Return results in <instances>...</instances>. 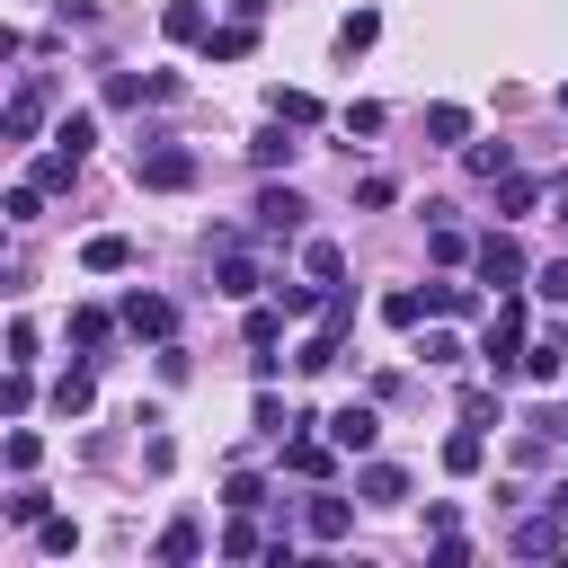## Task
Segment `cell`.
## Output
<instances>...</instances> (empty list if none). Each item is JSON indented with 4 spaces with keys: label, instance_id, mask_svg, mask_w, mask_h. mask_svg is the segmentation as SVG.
<instances>
[{
    "label": "cell",
    "instance_id": "6da1fadb",
    "mask_svg": "<svg viewBox=\"0 0 568 568\" xmlns=\"http://www.w3.org/2000/svg\"><path fill=\"white\" fill-rule=\"evenodd\" d=\"M524 328H532V311H524V293L506 284V293H497V311H488V337H479V364H488L497 382H515V373H524Z\"/></svg>",
    "mask_w": 568,
    "mask_h": 568
},
{
    "label": "cell",
    "instance_id": "7a4b0ae2",
    "mask_svg": "<svg viewBox=\"0 0 568 568\" xmlns=\"http://www.w3.org/2000/svg\"><path fill=\"white\" fill-rule=\"evenodd\" d=\"M133 186L186 195V186H195V151H186V142H133Z\"/></svg>",
    "mask_w": 568,
    "mask_h": 568
},
{
    "label": "cell",
    "instance_id": "3957f363",
    "mask_svg": "<svg viewBox=\"0 0 568 568\" xmlns=\"http://www.w3.org/2000/svg\"><path fill=\"white\" fill-rule=\"evenodd\" d=\"M44 115H53V80H44V71H27V80H18V98L0 106V142H36V133H44Z\"/></svg>",
    "mask_w": 568,
    "mask_h": 568
},
{
    "label": "cell",
    "instance_id": "277c9868",
    "mask_svg": "<svg viewBox=\"0 0 568 568\" xmlns=\"http://www.w3.org/2000/svg\"><path fill=\"white\" fill-rule=\"evenodd\" d=\"M470 266H479V284H497V293L532 275V257H524V240H515V231H488V240L470 248Z\"/></svg>",
    "mask_w": 568,
    "mask_h": 568
},
{
    "label": "cell",
    "instance_id": "5b68a950",
    "mask_svg": "<svg viewBox=\"0 0 568 568\" xmlns=\"http://www.w3.org/2000/svg\"><path fill=\"white\" fill-rule=\"evenodd\" d=\"M302 213H311V204H302L293 186H275V178H266V186H257V204H248V231H266V240H293V231H302Z\"/></svg>",
    "mask_w": 568,
    "mask_h": 568
},
{
    "label": "cell",
    "instance_id": "8992f818",
    "mask_svg": "<svg viewBox=\"0 0 568 568\" xmlns=\"http://www.w3.org/2000/svg\"><path fill=\"white\" fill-rule=\"evenodd\" d=\"M257 284H266V275H257L248 240H222V248H213V293H222V302H257Z\"/></svg>",
    "mask_w": 568,
    "mask_h": 568
},
{
    "label": "cell",
    "instance_id": "52a82bcc",
    "mask_svg": "<svg viewBox=\"0 0 568 568\" xmlns=\"http://www.w3.org/2000/svg\"><path fill=\"white\" fill-rule=\"evenodd\" d=\"M115 320H124L133 337H151V346H160V337H178V302H169V293H124V311H115Z\"/></svg>",
    "mask_w": 568,
    "mask_h": 568
},
{
    "label": "cell",
    "instance_id": "ba28073f",
    "mask_svg": "<svg viewBox=\"0 0 568 568\" xmlns=\"http://www.w3.org/2000/svg\"><path fill=\"white\" fill-rule=\"evenodd\" d=\"M320 426H328V444H337V453H355V462L382 444V417H373L364 399H346V408H337V417H320Z\"/></svg>",
    "mask_w": 568,
    "mask_h": 568
},
{
    "label": "cell",
    "instance_id": "9c48e42d",
    "mask_svg": "<svg viewBox=\"0 0 568 568\" xmlns=\"http://www.w3.org/2000/svg\"><path fill=\"white\" fill-rule=\"evenodd\" d=\"M355 506H408V470L364 453V470H355Z\"/></svg>",
    "mask_w": 568,
    "mask_h": 568
},
{
    "label": "cell",
    "instance_id": "30bf717a",
    "mask_svg": "<svg viewBox=\"0 0 568 568\" xmlns=\"http://www.w3.org/2000/svg\"><path fill=\"white\" fill-rule=\"evenodd\" d=\"M559 373H568V328L524 337V382H559Z\"/></svg>",
    "mask_w": 568,
    "mask_h": 568
},
{
    "label": "cell",
    "instance_id": "8fae6325",
    "mask_svg": "<svg viewBox=\"0 0 568 568\" xmlns=\"http://www.w3.org/2000/svg\"><path fill=\"white\" fill-rule=\"evenodd\" d=\"M559 550H568V524L559 515H524L515 524V559H559Z\"/></svg>",
    "mask_w": 568,
    "mask_h": 568
},
{
    "label": "cell",
    "instance_id": "7c38bea8",
    "mask_svg": "<svg viewBox=\"0 0 568 568\" xmlns=\"http://www.w3.org/2000/svg\"><path fill=\"white\" fill-rule=\"evenodd\" d=\"M44 399H53V408H62V417H89V399H98V364H89V355H80V364H71V373H62V382H53V390H44Z\"/></svg>",
    "mask_w": 568,
    "mask_h": 568
},
{
    "label": "cell",
    "instance_id": "4fadbf2b",
    "mask_svg": "<svg viewBox=\"0 0 568 568\" xmlns=\"http://www.w3.org/2000/svg\"><path fill=\"white\" fill-rule=\"evenodd\" d=\"M302 532H311V541H346V532H355V506H346V497H311V506H302Z\"/></svg>",
    "mask_w": 568,
    "mask_h": 568
},
{
    "label": "cell",
    "instance_id": "5bb4252c",
    "mask_svg": "<svg viewBox=\"0 0 568 568\" xmlns=\"http://www.w3.org/2000/svg\"><path fill=\"white\" fill-rule=\"evenodd\" d=\"M284 470H302V479H328V470H337V444H328V435H293V444H284Z\"/></svg>",
    "mask_w": 568,
    "mask_h": 568
},
{
    "label": "cell",
    "instance_id": "9a60e30c",
    "mask_svg": "<svg viewBox=\"0 0 568 568\" xmlns=\"http://www.w3.org/2000/svg\"><path fill=\"white\" fill-rule=\"evenodd\" d=\"M204 27H213L204 0H169V9H160V36H169V44H204Z\"/></svg>",
    "mask_w": 568,
    "mask_h": 568
},
{
    "label": "cell",
    "instance_id": "2e32d148",
    "mask_svg": "<svg viewBox=\"0 0 568 568\" xmlns=\"http://www.w3.org/2000/svg\"><path fill=\"white\" fill-rule=\"evenodd\" d=\"M204 53H213V62H248V53H257V27H248V18H231V27H204Z\"/></svg>",
    "mask_w": 568,
    "mask_h": 568
},
{
    "label": "cell",
    "instance_id": "e0dca14e",
    "mask_svg": "<svg viewBox=\"0 0 568 568\" xmlns=\"http://www.w3.org/2000/svg\"><path fill=\"white\" fill-rule=\"evenodd\" d=\"M293 151H302V142H293V124H284V115H275L266 133H248V160H257V169H293Z\"/></svg>",
    "mask_w": 568,
    "mask_h": 568
},
{
    "label": "cell",
    "instance_id": "ac0fdd59",
    "mask_svg": "<svg viewBox=\"0 0 568 568\" xmlns=\"http://www.w3.org/2000/svg\"><path fill=\"white\" fill-rule=\"evenodd\" d=\"M80 266H89V275H124V266H133V240H124V231H98V240L80 248Z\"/></svg>",
    "mask_w": 568,
    "mask_h": 568
},
{
    "label": "cell",
    "instance_id": "d6986e66",
    "mask_svg": "<svg viewBox=\"0 0 568 568\" xmlns=\"http://www.w3.org/2000/svg\"><path fill=\"white\" fill-rule=\"evenodd\" d=\"M479 462H488V435H479V426H453V435H444V470H453V479H470Z\"/></svg>",
    "mask_w": 568,
    "mask_h": 568
},
{
    "label": "cell",
    "instance_id": "ffe728a7",
    "mask_svg": "<svg viewBox=\"0 0 568 568\" xmlns=\"http://www.w3.org/2000/svg\"><path fill=\"white\" fill-rule=\"evenodd\" d=\"M426 133H435L444 151H462V142H470V106H453V98H435V106H426Z\"/></svg>",
    "mask_w": 568,
    "mask_h": 568
},
{
    "label": "cell",
    "instance_id": "44dd1931",
    "mask_svg": "<svg viewBox=\"0 0 568 568\" xmlns=\"http://www.w3.org/2000/svg\"><path fill=\"white\" fill-rule=\"evenodd\" d=\"M160 559H169V568H186V559H204V524H195V515H178V524L160 532Z\"/></svg>",
    "mask_w": 568,
    "mask_h": 568
},
{
    "label": "cell",
    "instance_id": "7402d4cb",
    "mask_svg": "<svg viewBox=\"0 0 568 568\" xmlns=\"http://www.w3.org/2000/svg\"><path fill=\"white\" fill-rule=\"evenodd\" d=\"M532 204H541V178H515V169H506V178H497V213H506V222H524Z\"/></svg>",
    "mask_w": 568,
    "mask_h": 568
},
{
    "label": "cell",
    "instance_id": "603a6c76",
    "mask_svg": "<svg viewBox=\"0 0 568 568\" xmlns=\"http://www.w3.org/2000/svg\"><path fill=\"white\" fill-rule=\"evenodd\" d=\"M426 311H435V320H470V311H479V293L444 275V284H426Z\"/></svg>",
    "mask_w": 568,
    "mask_h": 568
},
{
    "label": "cell",
    "instance_id": "cb8c5ba5",
    "mask_svg": "<svg viewBox=\"0 0 568 568\" xmlns=\"http://www.w3.org/2000/svg\"><path fill=\"white\" fill-rule=\"evenodd\" d=\"M71 337H80V355H89V364H98V346H106V337H115V320H106V311H98V302H80V311H71Z\"/></svg>",
    "mask_w": 568,
    "mask_h": 568
},
{
    "label": "cell",
    "instance_id": "d4e9b609",
    "mask_svg": "<svg viewBox=\"0 0 568 568\" xmlns=\"http://www.w3.org/2000/svg\"><path fill=\"white\" fill-rule=\"evenodd\" d=\"M373 36H382V9H355V18H337V53H373Z\"/></svg>",
    "mask_w": 568,
    "mask_h": 568
},
{
    "label": "cell",
    "instance_id": "484cf974",
    "mask_svg": "<svg viewBox=\"0 0 568 568\" xmlns=\"http://www.w3.org/2000/svg\"><path fill=\"white\" fill-rule=\"evenodd\" d=\"M462 160H470V178H488V186L515 169V151H506V142H462Z\"/></svg>",
    "mask_w": 568,
    "mask_h": 568
},
{
    "label": "cell",
    "instance_id": "4316f807",
    "mask_svg": "<svg viewBox=\"0 0 568 568\" xmlns=\"http://www.w3.org/2000/svg\"><path fill=\"white\" fill-rule=\"evenodd\" d=\"M71 178H80V160H71V151H62V142H53V151H44V160H36V178H27V186H44V195H62V186H71Z\"/></svg>",
    "mask_w": 568,
    "mask_h": 568
},
{
    "label": "cell",
    "instance_id": "83f0119b",
    "mask_svg": "<svg viewBox=\"0 0 568 568\" xmlns=\"http://www.w3.org/2000/svg\"><path fill=\"white\" fill-rule=\"evenodd\" d=\"M302 275H311V284H337V275H346L337 240H302Z\"/></svg>",
    "mask_w": 568,
    "mask_h": 568
},
{
    "label": "cell",
    "instance_id": "f1b7e54d",
    "mask_svg": "<svg viewBox=\"0 0 568 568\" xmlns=\"http://www.w3.org/2000/svg\"><path fill=\"white\" fill-rule=\"evenodd\" d=\"M320 302H328V284H311V275H302V284H275V311H284V320H311Z\"/></svg>",
    "mask_w": 568,
    "mask_h": 568
},
{
    "label": "cell",
    "instance_id": "f546056e",
    "mask_svg": "<svg viewBox=\"0 0 568 568\" xmlns=\"http://www.w3.org/2000/svg\"><path fill=\"white\" fill-rule=\"evenodd\" d=\"M382 320H390V328H417V320H426V293H417V284L382 293Z\"/></svg>",
    "mask_w": 568,
    "mask_h": 568
},
{
    "label": "cell",
    "instance_id": "4dcf8cb0",
    "mask_svg": "<svg viewBox=\"0 0 568 568\" xmlns=\"http://www.w3.org/2000/svg\"><path fill=\"white\" fill-rule=\"evenodd\" d=\"M462 426H479V435L497 426V382H470V390H462Z\"/></svg>",
    "mask_w": 568,
    "mask_h": 568
},
{
    "label": "cell",
    "instance_id": "1f68e13d",
    "mask_svg": "<svg viewBox=\"0 0 568 568\" xmlns=\"http://www.w3.org/2000/svg\"><path fill=\"white\" fill-rule=\"evenodd\" d=\"M0 462H9V470H36V462H44V435L9 426V435H0Z\"/></svg>",
    "mask_w": 568,
    "mask_h": 568
},
{
    "label": "cell",
    "instance_id": "d6a6232c",
    "mask_svg": "<svg viewBox=\"0 0 568 568\" xmlns=\"http://www.w3.org/2000/svg\"><path fill=\"white\" fill-rule=\"evenodd\" d=\"M222 506H231V515L266 506V479H257V470H231V479H222Z\"/></svg>",
    "mask_w": 568,
    "mask_h": 568
},
{
    "label": "cell",
    "instance_id": "836d02e7",
    "mask_svg": "<svg viewBox=\"0 0 568 568\" xmlns=\"http://www.w3.org/2000/svg\"><path fill=\"white\" fill-rule=\"evenodd\" d=\"M275 115L302 133V124H320V98H311V89H275Z\"/></svg>",
    "mask_w": 568,
    "mask_h": 568
},
{
    "label": "cell",
    "instance_id": "e575fe53",
    "mask_svg": "<svg viewBox=\"0 0 568 568\" xmlns=\"http://www.w3.org/2000/svg\"><path fill=\"white\" fill-rule=\"evenodd\" d=\"M53 142H62L71 160H89V142H98V115H62V124H53Z\"/></svg>",
    "mask_w": 568,
    "mask_h": 568
},
{
    "label": "cell",
    "instance_id": "d590c367",
    "mask_svg": "<svg viewBox=\"0 0 568 568\" xmlns=\"http://www.w3.org/2000/svg\"><path fill=\"white\" fill-rule=\"evenodd\" d=\"M275 337H284V311H275V302H248V355L275 346Z\"/></svg>",
    "mask_w": 568,
    "mask_h": 568
},
{
    "label": "cell",
    "instance_id": "8d00e7d4",
    "mask_svg": "<svg viewBox=\"0 0 568 568\" xmlns=\"http://www.w3.org/2000/svg\"><path fill=\"white\" fill-rule=\"evenodd\" d=\"M337 346H346V337H328V328H311V337H302V355H293V364H302V373H328V364H337Z\"/></svg>",
    "mask_w": 568,
    "mask_h": 568
},
{
    "label": "cell",
    "instance_id": "74e56055",
    "mask_svg": "<svg viewBox=\"0 0 568 568\" xmlns=\"http://www.w3.org/2000/svg\"><path fill=\"white\" fill-rule=\"evenodd\" d=\"M417 355H426V364H435V373H453V364H462V355H470V346H462V337H453V328H426V346H417Z\"/></svg>",
    "mask_w": 568,
    "mask_h": 568
},
{
    "label": "cell",
    "instance_id": "f35d334b",
    "mask_svg": "<svg viewBox=\"0 0 568 568\" xmlns=\"http://www.w3.org/2000/svg\"><path fill=\"white\" fill-rule=\"evenodd\" d=\"M36 550H53V559L80 550V524H71V515H44V524H36Z\"/></svg>",
    "mask_w": 568,
    "mask_h": 568
},
{
    "label": "cell",
    "instance_id": "ab89813d",
    "mask_svg": "<svg viewBox=\"0 0 568 568\" xmlns=\"http://www.w3.org/2000/svg\"><path fill=\"white\" fill-rule=\"evenodd\" d=\"M222 559H266V532H257V524H248V515H240V524H231V532H222Z\"/></svg>",
    "mask_w": 568,
    "mask_h": 568
},
{
    "label": "cell",
    "instance_id": "60d3db41",
    "mask_svg": "<svg viewBox=\"0 0 568 568\" xmlns=\"http://www.w3.org/2000/svg\"><path fill=\"white\" fill-rule=\"evenodd\" d=\"M36 213H44V186H9L0 195V222H36Z\"/></svg>",
    "mask_w": 568,
    "mask_h": 568
},
{
    "label": "cell",
    "instance_id": "b9f144b4",
    "mask_svg": "<svg viewBox=\"0 0 568 568\" xmlns=\"http://www.w3.org/2000/svg\"><path fill=\"white\" fill-rule=\"evenodd\" d=\"M0 515H9V524H44V515H53V497H44V488H18Z\"/></svg>",
    "mask_w": 568,
    "mask_h": 568
},
{
    "label": "cell",
    "instance_id": "7bdbcfd3",
    "mask_svg": "<svg viewBox=\"0 0 568 568\" xmlns=\"http://www.w3.org/2000/svg\"><path fill=\"white\" fill-rule=\"evenodd\" d=\"M27 399H36V382L9 364V373H0V417H27Z\"/></svg>",
    "mask_w": 568,
    "mask_h": 568
},
{
    "label": "cell",
    "instance_id": "ee69618b",
    "mask_svg": "<svg viewBox=\"0 0 568 568\" xmlns=\"http://www.w3.org/2000/svg\"><path fill=\"white\" fill-rule=\"evenodd\" d=\"M524 284H532V293H541V302H568V257H550V266H532V275H524Z\"/></svg>",
    "mask_w": 568,
    "mask_h": 568
},
{
    "label": "cell",
    "instance_id": "f6af8a7d",
    "mask_svg": "<svg viewBox=\"0 0 568 568\" xmlns=\"http://www.w3.org/2000/svg\"><path fill=\"white\" fill-rule=\"evenodd\" d=\"M435 257H444V266H470V240H462L444 213H435Z\"/></svg>",
    "mask_w": 568,
    "mask_h": 568
},
{
    "label": "cell",
    "instance_id": "bcb514c9",
    "mask_svg": "<svg viewBox=\"0 0 568 568\" xmlns=\"http://www.w3.org/2000/svg\"><path fill=\"white\" fill-rule=\"evenodd\" d=\"M257 426H266V435H284V426H293V408H284L266 382H257Z\"/></svg>",
    "mask_w": 568,
    "mask_h": 568
},
{
    "label": "cell",
    "instance_id": "7dc6e473",
    "mask_svg": "<svg viewBox=\"0 0 568 568\" xmlns=\"http://www.w3.org/2000/svg\"><path fill=\"white\" fill-rule=\"evenodd\" d=\"M106 106H142V71H115L106 80Z\"/></svg>",
    "mask_w": 568,
    "mask_h": 568
},
{
    "label": "cell",
    "instance_id": "c3c4849f",
    "mask_svg": "<svg viewBox=\"0 0 568 568\" xmlns=\"http://www.w3.org/2000/svg\"><path fill=\"white\" fill-rule=\"evenodd\" d=\"M382 124H390V115H382L373 98H355V106H346V133H382Z\"/></svg>",
    "mask_w": 568,
    "mask_h": 568
},
{
    "label": "cell",
    "instance_id": "681fc988",
    "mask_svg": "<svg viewBox=\"0 0 568 568\" xmlns=\"http://www.w3.org/2000/svg\"><path fill=\"white\" fill-rule=\"evenodd\" d=\"M355 204H364V213H382V204H399V186H390V178H364V186H355Z\"/></svg>",
    "mask_w": 568,
    "mask_h": 568
},
{
    "label": "cell",
    "instance_id": "f907efd6",
    "mask_svg": "<svg viewBox=\"0 0 568 568\" xmlns=\"http://www.w3.org/2000/svg\"><path fill=\"white\" fill-rule=\"evenodd\" d=\"M435 568H470V541L462 532H435Z\"/></svg>",
    "mask_w": 568,
    "mask_h": 568
},
{
    "label": "cell",
    "instance_id": "816d5d0a",
    "mask_svg": "<svg viewBox=\"0 0 568 568\" xmlns=\"http://www.w3.org/2000/svg\"><path fill=\"white\" fill-rule=\"evenodd\" d=\"M524 426H532L541 444H568V408H541V417H524Z\"/></svg>",
    "mask_w": 568,
    "mask_h": 568
},
{
    "label": "cell",
    "instance_id": "f5cc1de1",
    "mask_svg": "<svg viewBox=\"0 0 568 568\" xmlns=\"http://www.w3.org/2000/svg\"><path fill=\"white\" fill-rule=\"evenodd\" d=\"M222 9H231V18H248V27H257V18H266V9H275V0H222Z\"/></svg>",
    "mask_w": 568,
    "mask_h": 568
},
{
    "label": "cell",
    "instance_id": "db71d44e",
    "mask_svg": "<svg viewBox=\"0 0 568 568\" xmlns=\"http://www.w3.org/2000/svg\"><path fill=\"white\" fill-rule=\"evenodd\" d=\"M541 506H550V515H559V524H568V470H559V488H550V497H541Z\"/></svg>",
    "mask_w": 568,
    "mask_h": 568
},
{
    "label": "cell",
    "instance_id": "11a10c76",
    "mask_svg": "<svg viewBox=\"0 0 568 568\" xmlns=\"http://www.w3.org/2000/svg\"><path fill=\"white\" fill-rule=\"evenodd\" d=\"M559 115H568V80H559Z\"/></svg>",
    "mask_w": 568,
    "mask_h": 568
},
{
    "label": "cell",
    "instance_id": "9f6ffc18",
    "mask_svg": "<svg viewBox=\"0 0 568 568\" xmlns=\"http://www.w3.org/2000/svg\"><path fill=\"white\" fill-rule=\"evenodd\" d=\"M559 222H568V204H559Z\"/></svg>",
    "mask_w": 568,
    "mask_h": 568
},
{
    "label": "cell",
    "instance_id": "6f0895ef",
    "mask_svg": "<svg viewBox=\"0 0 568 568\" xmlns=\"http://www.w3.org/2000/svg\"><path fill=\"white\" fill-rule=\"evenodd\" d=\"M0 231H9V222H0Z\"/></svg>",
    "mask_w": 568,
    "mask_h": 568
}]
</instances>
